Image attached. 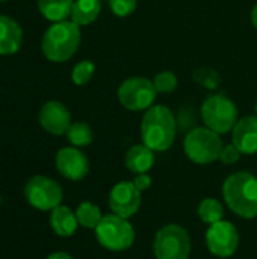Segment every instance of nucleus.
<instances>
[{
  "label": "nucleus",
  "mask_w": 257,
  "mask_h": 259,
  "mask_svg": "<svg viewBox=\"0 0 257 259\" xmlns=\"http://www.w3.org/2000/svg\"><path fill=\"white\" fill-rule=\"evenodd\" d=\"M177 132V123L171 109L165 105H153L142 117L141 138L142 143L153 152L168 150Z\"/></svg>",
  "instance_id": "obj_1"
},
{
  "label": "nucleus",
  "mask_w": 257,
  "mask_h": 259,
  "mask_svg": "<svg viewBox=\"0 0 257 259\" xmlns=\"http://www.w3.org/2000/svg\"><path fill=\"white\" fill-rule=\"evenodd\" d=\"M223 197L238 217H257V178L248 171L230 175L223 184Z\"/></svg>",
  "instance_id": "obj_2"
},
{
  "label": "nucleus",
  "mask_w": 257,
  "mask_h": 259,
  "mask_svg": "<svg viewBox=\"0 0 257 259\" xmlns=\"http://www.w3.org/2000/svg\"><path fill=\"white\" fill-rule=\"evenodd\" d=\"M82 41L80 27L73 21L53 23L44 33L41 49L52 62H65L77 52Z\"/></svg>",
  "instance_id": "obj_3"
},
{
  "label": "nucleus",
  "mask_w": 257,
  "mask_h": 259,
  "mask_svg": "<svg viewBox=\"0 0 257 259\" xmlns=\"http://www.w3.org/2000/svg\"><path fill=\"white\" fill-rule=\"evenodd\" d=\"M224 144L220 134L209 127H195L185 137L183 149L189 161L198 165H208L220 159Z\"/></svg>",
  "instance_id": "obj_4"
},
{
  "label": "nucleus",
  "mask_w": 257,
  "mask_h": 259,
  "mask_svg": "<svg viewBox=\"0 0 257 259\" xmlns=\"http://www.w3.org/2000/svg\"><path fill=\"white\" fill-rule=\"evenodd\" d=\"M94 231L100 246L109 252H124L135 243V229L129 219L115 214L103 215Z\"/></svg>",
  "instance_id": "obj_5"
},
{
  "label": "nucleus",
  "mask_w": 257,
  "mask_h": 259,
  "mask_svg": "<svg viewBox=\"0 0 257 259\" xmlns=\"http://www.w3.org/2000/svg\"><path fill=\"white\" fill-rule=\"evenodd\" d=\"M153 253L156 259H189L191 237L188 231L176 223L162 226L155 235Z\"/></svg>",
  "instance_id": "obj_6"
},
{
  "label": "nucleus",
  "mask_w": 257,
  "mask_h": 259,
  "mask_svg": "<svg viewBox=\"0 0 257 259\" xmlns=\"http://www.w3.org/2000/svg\"><path fill=\"white\" fill-rule=\"evenodd\" d=\"M238 108L224 94H212L201 105V118L206 127L217 134H227L233 131L238 123Z\"/></svg>",
  "instance_id": "obj_7"
},
{
  "label": "nucleus",
  "mask_w": 257,
  "mask_h": 259,
  "mask_svg": "<svg viewBox=\"0 0 257 259\" xmlns=\"http://www.w3.org/2000/svg\"><path fill=\"white\" fill-rule=\"evenodd\" d=\"M156 88L153 80L147 77H129L126 79L117 91L118 102L129 111L139 112L147 111L153 106L156 99Z\"/></svg>",
  "instance_id": "obj_8"
},
{
  "label": "nucleus",
  "mask_w": 257,
  "mask_h": 259,
  "mask_svg": "<svg viewBox=\"0 0 257 259\" xmlns=\"http://www.w3.org/2000/svg\"><path fill=\"white\" fill-rule=\"evenodd\" d=\"M24 197L27 203L38 211H53L61 205L64 193L56 181L36 175L27 181L24 187Z\"/></svg>",
  "instance_id": "obj_9"
},
{
  "label": "nucleus",
  "mask_w": 257,
  "mask_h": 259,
  "mask_svg": "<svg viewBox=\"0 0 257 259\" xmlns=\"http://www.w3.org/2000/svg\"><path fill=\"white\" fill-rule=\"evenodd\" d=\"M206 246L209 252L218 258H230L239 247V232L235 225L220 220L209 225L206 231Z\"/></svg>",
  "instance_id": "obj_10"
},
{
  "label": "nucleus",
  "mask_w": 257,
  "mask_h": 259,
  "mask_svg": "<svg viewBox=\"0 0 257 259\" xmlns=\"http://www.w3.org/2000/svg\"><path fill=\"white\" fill-rule=\"evenodd\" d=\"M141 194L142 193L135 187L133 181H121L115 184L109 193V209L115 215L130 219L141 208Z\"/></svg>",
  "instance_id": "obj_11"
},
{
  "label": "nucleus",
  "mask_w": 257,
  "mask_h": 259,
  "mask_svg": "<svg viewBox=\"0 0 257 259\" xmlns=\"http://www.w3.org/2000/svg\"><path fill=\"white\" fill-rule=\"evenodd\" d=\"M56 170L68 181H82L89 173V161L79 147H62L55 156Z\"/></svg>",
  "instance_id": "obj_12"
},
{
  "label": "nucleus",
  "mask_w": 257,
  "mask_h": 259,
  "mask_svg": "<svg viewBox=\"0 0 257 259\" xmlns=\"http://www.w3.org/2000/svg\"><path fill=\"white\" fill-rule=\"evenodd\" d=\"M38 120L44 131L56 137L67 134L68 127L71 126V114L68 108L58 100H50L44 103L39 111Z\"/></svg>",
  "instance_id": "obj_13"
},
{
  "label": "nucleus",
  "mask_w": 257,
  "mask_h": 259,
  "mask_svg": "<svg viewBox=\"0 0 257 259\" xmlns=\"http://www.w3.org/2000/svg\"><path fill=\"white\" fill-rule=\"evenodd\" d=\"M232 143L244 155L257 153V115H248L238 120L232 131Z\"/></svg>",
  "instance_id": "obj_14"
},
{
  "label": "nucleus",
  "mask_w": 257,
  "mask_h": 259,
  "mask_svg": "<svg viewBox=\"0 0 257 259\" xmlns=\"http://www.w3.org/2000/svg\"><path fill=\"white\" fill-rule=\"evenodd\" d=\"M23 42V30L20 24L6 15H0V55H12L18 52Z\"/></svg>",
  "instance_id": "obj_15"
},
{
  "label": "nucleus",
  "mask_w": 257,
  "mask_h": 259,
  "mask_svg": "<svg viewBox=\"0 0 257 259\" xmlns=\"http://www.w3.org/2000/svg\"><path fill=\"white\" fill-rule=\"evenodd\" d=\"M124 164L127 170L132 171L133 175L148 173L155 165V152L150 147H147L144 143L135 144L127 150Z\"/></svg>",
  "instance_id": "obj_16"
},
{
  "label": "nucleus",
  "mask_w": 257,
  "mask_h": 259,
  "mask_svg": "<svg viewBox=\"0 0 257 259\" xmlns=\"http://www.w3.org/2000/svg\"><path fill=\"white\" fill-rule=\"evenodd\" d=\"M50 226L58 237L68 238L77 231L79 222L76 212H73L68 206L59 205L50 214Z\"/></svg>",
  "instance_id": "obj_17"
},
{
  "label": "nucleus",
  "mask_w": 257,
  "mask_h": 259,
  "mask_svg": "<svg viewBox=\"0 0 257 259\" xmlns=\"http://www.w3.org/2000/svg\"><path fill=\"white\" fill-rule=\"evenodd\" d=\"M101 12L100 0H74L71 11V21L79 27L94 23Z\"/></svg>",
  "instance_id": "obj_18"
},
{
  "label": "nucleus",
  "mask_w": 257,
  "mask_h": 259,
  "mask_svg": "<svg viewBox=\"0 0 257 259\" xmlns=\"http://www.w3.org/2000/svg\"><path fill=\"white\" fill-rule=\"evenodd\" d=\"M74 0H38L39 12L50 21H65L71 17Z\"/></svg>",
  "instance_id": "obj_19"
},
{
  "label": "nucleus",
  "mask_w": 257,
  "mask_h": 259,
  "mask_svg": "<svg viewBox=\"0 0 257 259\" xmlns=\"http://www.w3.org/2000/svg\"><path fill=\"white\" fill-rule=\"evenodd\" d=\"M76 217H77L79 226H82L85 229H95L103 219L101 209L92 202L80 203L76 209Z\"/></svg>",
  "instance_id": "obj_20"
},
{
  "label": "nucleus",
  "mask_w": 257,
  "mask_h": 259,
  "mask_svg": "<svg viewBox=\"0 0 257 259\" xmlns=\"http://www.w3.org/2000/svg\"><path fill=\"white\" fill-rule=\"evenodd\" d=\"M65 135H67L70 144L74 147H86L94 140V132H92L91 126L83 121L71 123V126L68 127Z\"/></svg>",
  "instance_id": "obj_21"
},
{
  "label": "nucleus",
  "mask_w": 257,
  "mask_h": 259,
  "mask_svg": "<svg viewBox=\"0 0 257 259\" xmlns=\"http://www.w3.org/2000/svg\"><path fill=\"white\" fill-rule=\"evenodd\" d=\"M198 215L206 225H214L224 217V208L215 197H206L198 205Z\"/></svg>",
  "instance_id": "obj_22"
},
{
  "label": "nucleus",
  "mask_w": 257,
  "mask_h": 259,
  "mask_svg": "<svg viewBox=\"0 0 257 259\" xmlns=\"http://www.w3.org/2000/svg\"><path fill=\"white\" fill-rule=\"evenodd\" d=\"M95 73V64L89 59H83L80 62H77L74 67H73V71H71V80L74 85L77 87H83L86 85L92 76Z\"/></svg>",
  "instance_id": "obj_23"
},
{
  "label": "nucleus",
  "mask_w": 257,
  "mask_h": 259,
  "mask_svg": "<svg viewBox=\"0 0 257 259\" xmlns=\"http://www.w3.org/2000/svg\"><path fill=\"white\" fill-rule=\"evenodd\" d=\"M179 79L173 71H161L153 77V85L158 93H171L177 88Z\"/></svg>",
  "instance_id": "obj_24"
},
{
  "label": "nucleus",
  "mask_w": 257,
  "mask_h": 259,
  "mask_svg": "<svg viewBox=\"0 0 257 259\" xmlns=\"http://www.w3.org/2000/svg\"><path fill=\"white\" fill-rule=\"evenodd\" d=\"M138 0H109V8L117 17H129L135 12Z\"/></svg>",
  "instance_id": "obj_25"
},
{
  "label": "nucleus",
  "mask_w": 257,
  "mask_h": 259,
  "mask_svg": "<svg viewBox=\"0 0 257 259\" xmlns=\"http://www.w3.org/2000/svg\"><path fill=\"white\" fill-rule=\"evenodd\" d=\"M241 155H242L241 150L232 143V144H227V146L223 147L221 155H220V161L223 164H226V165H233V164H236L239 161Z\"/></svg>",
  "instance_id": "obj_26"
},
{
  "label": "nucleus",
  "mask_w": 257,
  "mask_h": 259,
  "mask_svg": "<svg viewBox=\"0 0 257 259\" xmlns=\"http://www.w3.org/2000/svg\"><path fill=\"white\" fill-rule=\"evenodd\" d=\"M133 184L135 187L144 193V191H148L151 188V184H153V179L148 173H139V175H135V179H133Z\"/></svg>",
  "instance_id": "obj_27"
},
{
  "label": "nucleus",
  "mask_w": 257,
  "mask_h": 259,
  "mask_svg": "<svg viewBox=\"0 0 257 259\" xmlns=\"http://www.w3.org/2000/svg\"><path fill=\"white\" fill-rule=\"evenodd\" d=\"M47 259H73V256H70L65 252H55V253H52Z\"/></svg>",
  "instance_id": "obj_28"
},
{
  "label": "nucleus",
  "mask_w": 257,
  "mask_h": 259,
  "mask_svg": "<svg viewBox=\"0 0 257 259\" xmlns=\"http://www.w3.org/2000/svg\"><path fill=\"white\" fill-rule=\"evenodd\" d=\"M251 23H253V26L257 29V5L253 8V11H251Z\"/></svg>",
  "instance_id": "obj_29"
},
{
  "label": "nucleus",
  "mask_w": 257,
  "mask_h": 259,
  "mask_svg": "<svg viewBox=\"0 0 257 259\" xmlns=\"http://www.w3.org/2000/svg\"><path fill=\"white\" fill-rule=\"evenodd\" d=\"M256 115H257V103H256Z\"/></svg>",
  "instance_id": "obj_30"
},
{
  "label": "nucleus",
  "mask_w": 257,
  "mask_h": 259,
  "mask_svg": "<svg viewBox=\"0 0 257 259\" xmlns=\"http://www.w3.org/2000/svg\"><path fill=\"white\" fill-rule=\"evenodd\" d=\"M0 2H6V0H0Z\"/></svg>",
  "instance_id": "obj_31"
}]
</instances>
